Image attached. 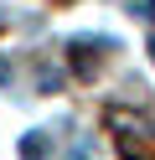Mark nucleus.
I'll return each instance as SVG.
<instances>
[{"instance_id": "1", "label": "nucleus", "mask_w": 155, "mask_h": 160, "mask_svg": "<svg viewBox=\"0 0 155 160\" xmlns=\"http://www.w3.org/2000/svg\"><path fill=\"white\" fill-rule=\"evenodd\" d=\"M21 155H26V160H41V155H47V139H41V134H26V139H21Z\"/></svg>"}, {"instance_id": "5", "label": "nucleus", "mask_w": 155, "mask_h": 160, "mask_svg": "<svg viewBox=\"0 0 155 160\" xmlns=\"http://www.w3.org/2000/svg\"><path fill=\"white\" fill-rule=\"evenodd\" d=\"M150 57H155V36H150Z\"/></svg>"}, {"instance_id": "4", "label": "nucleus", "mask_w": 155, "mask_h": 160, "mask_svg": "<svg viewBox=\"0 0 155 160\" xmlns=\"http://www.w3.org/2000/svg\"><path fill=\"white\" fill-rule=\"evenodd\" d=\"M0 88H10V67L5 62H0Z\"/></svg>"}, {"instance_id": "2", "label": "nucleus", "mask_w": 155, "mask_h": 160, "mask_svg": "<svg viewBox=\"0 0 155 160\" xmlns=\"http://www.w3.org/2000/svg\"><path fill=\"white\" fill-rule=\"evenodd\" d=\"M36 83H41V93H57V88H62V72H52V67H41V72H36Z\"/></svg>"}, {"instance_id": "3", "label": "nucleus", "mask_w": 155, "mask_h": 160, "mask_svg": "<svg viewBox=\"0 0 155 160\" xmlns=\"http://www.w3.org/2000/svg\"><path fill=\"white\" fill-rule=\"evenodd\" d=\"M134 11H140L145 21H155V0H140V5H134Z\"/></svg>"}]
</instances>
